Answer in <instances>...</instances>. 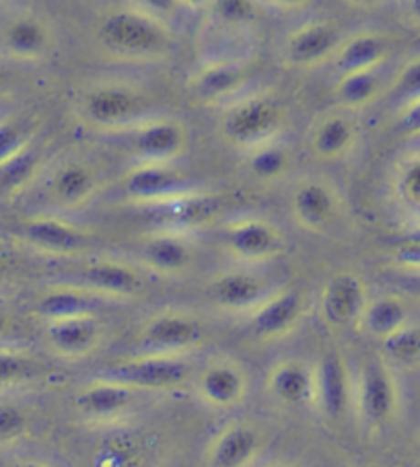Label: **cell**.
<instances>
[{
  "instance_id": "1",
  "label": "cell",
  "mask_w": 420,
  "mask_h": 467,
  "mask_svg": "<svg viewBox=\"0 0 420 467\" xmlns=\"http://www.w3.org/2000/svg\"><path fill=\"white\" fill-rule=\"evenodd\" d=\"M97 44L114 58L155 60L172 50L173 27L136 3L103 15L97 23Z\"/></svg>"
},
{
  "instance_id": "2",
  "label": "cell",
  "mask_w": 420,
  "mask_h": 467,
  "mask_svg": "<svg viewBox=\"0 0 420 467\" xmlns=\"http://www.w3.org/2000/svg\"><path fill=\"white\" fill-rule=\"evenodd\" d=\"M402 391L395 368L382 354H369L354 370L352 416L369 434H379L398 420Z\"/></svg>"
},
{
  "instance_id": "3",
  "label": "cell",
  "mask_w": 420,
  "mask_h": 467,
  "mask_svg": "<svg viewBox=\"0 0 420 467\" xmlns=\"http://www.w3.org/2000/svg\"><path fill=\"white\" fill-rule=\"evenodd\" d=\"M196 367L190 357L159 352H134L101 370V377L128 385L142 396L175 393L192 388Z\"/></svg>"
},
{
  "instance_id": "4",
  "label": "cell",
  "mask_w": 420,
  "mask_h": 467,
  "mask_svg": "<svg viewBox=\"0 0 420 467\" xmlns=\"http://www.w3.org/2000/svg\"><path fill=\"white\" fill-rule=\"evenodd\" d=\"M285 119L287 109L277 98L268 93H252L223 108L219 132L233 147L247 150L280 136Z\"/></svg>"
},
{
  "instance_id": "5",
  "label": "cell",
  "mask_w": 420,
  "mask_h": 467,
  "mask_svg": "<svg viewBox=\"0 0 420 467\" xmlns=\"http://www.w3.org/2000/svg\"><path fill=\"white\" fill-rule=\"evenodd\" d=\"M208 340L205 321L184 309L152 313L136 332V352H159L190 357Z\"/></svg>"
},
{
  "instance_id": "6",
  "label": "cell",
  "mask_w": 420,
  "mask_h": 467,
  "mask_svg": "<svg viewBox=\"0 0 420 467\" xmlns=\"http://www.w3.org/2000/svg\"><path fill=\"white\" fill-rule=\"evenodd\" d=\"M354 370L344 352L328 350L313 362V408L330 426H341L352 414Z\"/></svg>"
},
{
  "instance_id": "7",
  "label": "cell",
  "mask_w": 420,
  "mask_h": 467,
  "mask_svg": "<svg viewBox=\"0 0 420 467\" xmlns=\"http://www.w3.org/2000/svg\"><path fill=\"white\" fill-rule=\"evenodd\" d=\"M223 252L244 265L268 264L287 252L285 231L266 216H239L225 223L221 233Z\"/></svg>"
},
{
  "instance_id": "8",
  "label": "cell",
  "mask_w": 420,
  "mask_h": 467,
  "mask_svg": "<svg viewBox=\"0 0 420 467\" xmlns=\"http://www.w3.org/2000/svg\"><path fill=\"white\" fill-rule=\"evenodd\" d=\"M252 379L246 365L233 357H213L196 368L192 391L213 412H236L246 404Z\"/></svg>"
},
{
  "instance_id": "9",
  "label": "cell",
  "mask_w": 420,
  "mask_h": 467,
  "mask_svg": "<svg viewBox=\"0 0 420 467\" xmlns=\"http://www.w3.org/2000/svg\"><path fill=\"white\" fill-rule=\"evenodd\" d=\"M310 311V296L299 286H278L249 313L247 332L260 344H274L293 336Z\"/></svg>"
},
{
  "instance_id": "10",
  "label": "cell",
  "mask_w": 420,
  "mask_h": 467,
  "mask_svg": "<svg viewBox=\"0 0 420 467\" xmlns=\"http://www.w3.org/2000/svg\"><path fill=\"white\" fill-rule=\"evenodd\" d=\"M151 101L147 93L132 85L105 83L97 85L85 95L83 116L89 124L105 130H128L147 119Z\"/></svg>"
},
{
  "instance_id": "11",
  "label": "cell",
  "mask_w": 420,
  "mask_h": 467,
  "mask_svg": "<svg viewBox=\"0 0 420 467\" xmlns=\"http://www.w3.org/2000/svg\"><path fill=\"white\" fill-rule=\"evenodd\" d=\"M141 398L142 393L128 385L95 375L77 389L72 404L80 420L97 426H114L136 412Z\"/></svg>"
},
{
  "instance_id": "12",
  "label": "cell",
  "mask_w": 420,
  "mask_h": 467,
  "mask_svg": "<svg viewBox=\"0 0 420 467\" xmlns=\"http://www.w3.org/2000/svg\"><path fill=\"white\" fill-rule=\"evenodd\" d=\"M75 283L95 299L108 301H132L147 288V278L141 265L114 255L87 260L77 272Z\"/></svg>"
},
{
  "instance_id": "13",
  "label": "cell",
  "mask_w": 420,
  "mask_h": 467,
  "mask_svg": "<svg viewBox=\"0 0 420 467\" xmlns=\"http://www.w3.org/2000/svg\"><path fill=\"white\" fill-rule=\"evenodd\" d=\"M196 185L188 173L175 163H151V161H134L122 175V194L128 202L147 208L157 206L165 200L184 194Z\"/></svg>"
},
{
  "instance_id": "14",
  "label": "cell",
  "mask_w": 420,
  "mask_h": 467,
  "mask_svg": "<svg viewBox=\"0 0 420 467\" xmlns=\"http://www.w3.org/2000/svg\"><path fill=\"white\" fill-rule=\"evenodd\" d=\"M136 262L155 276L177 278L196 268L198 249L188 233L157 227L139 239Z\"/></svg>"
},
{
  "instance_id": "15",
  "label": "cell",
  "mask_w": 420,
  "mask_h": 467,
  "mask_svg": "<svg viewBox=\"0 0 420 467\" xmlns=\"http://www.w3.org/2000/svg\"><path fill=\"white\" fill-rule=\"evenodd\" d=\"M128 149L134 161L177 163L190 149V130L182 119L147 118L126 130Z\"/></svg>"
},
{
  "instance_id": "16",
  "label": "cell",
  "mask_w": 420,
  "mask_h": 467,
  "mask_svg": "<svg viewBox=\"0 0 420 467\" xmlns=\"http://www.w3.org/2000/svg\"><path fill=\"white\" fill-rule=\"evenodd\" d=\"M21 239L47 257H79L91 247L93 233L58 214H34L21 223Z\"/></svg>"
},
{
  "instance_id": "17",
  "label": "cell",
  "mask_w": 420,
  "mask_h": 467,
  "mask_svg": "<svg viewBox=\"0 0 420 467\" xmlns=\"http://www.w3.org/2000/svg\"><path fill=\"white\" fill-rule=\"evenodd\" d=\"M369 301V286L357 272H338L321 286L318 299L320 324L328 332H346L357 327Z\"/></svg>"
},
{
  "instance_id": "18",
  "label": "cell",
  "mask_w": 420,
  "mask_h": 467,
  "mask_svg": "<svg viewBox=\"0 0 420 467\" xmlns=\"http://www.w3.org/2000/svg\"><path fill=\"white\" fill-rule=\"evenodd\" d=\"M290 216L303 231L326 235L342 216L341 194L324 177H305L290 194Z\"/></svg>"
},
{
  "instance_id": "19",
  "label": "cell",
  "mask_w": 420,
  "mask_h": 467,
  "mask_svg": "<svg viewBox=\"0 0 420 467\" xmlns=\"http://www.w3.org/2000/svg\"><path fill=\"white\" fill-rule=\"evenodd\" d=\"M223 198L215 192L192 188L172 200L147 208L159 227L182 231L192 235L194 231L206 229L215 224L223 214Z\"/></svg>"
},
{
  "instance_id": "20",
  "label": "cell",
  "mask_w": 420,
  "mask_h": 467,
  "mask_svg": "<svg viewBox=\"0 0 420 467\" xmlns=\"http://www.w3.org/2000/svg\"><path fill=\"white\" fill-rule=\"evenodd\" d=\"M266 432L247 420H233L210 437L205 459L208 467H254L264 455Z\"/></svg>"
},
{
  "instance_id": "21",
  "label": "cell",
  "mask_w": 420,
  "mask_h": 467,
  "mask_svg": "<svg viewBox=\"0 0 420 467\" xmlns=\"http://www.w3.org/2000/svg\"><path fill=\"white\" fill-rule=\"evenodd\" d=\"M44 340L52 354L64 360H85L101 348L105 326L95 311L46 321Z\"/></svg>"
},
{
  "instance_id": "22",
  "label": "cell",
  "mask_w": 420,
  "mask_h": 467,
  "mask_svg": "<svg viewBox=\"0 0 420 467\" xmlns=\"http://www.w3.org/2000/svg\"><path fill=\"white\" fill-rule=\"evenodd\" d=\"M270 291L272 288L264 274L247 265L219 272L206 288L208 299L215 307L233 316H249Z\"/></svg>"
},
{
  "instance_id": "23",
  "label": "cell",
  "mask_w": 420,
  "mask_h": 467,
  "mask_svg": "<svg viewBox=\"0 0 420 467\" xmlns=\"http://www.w3.org/2000/svg\"><path fill=\"white\" fill-rule=\"evenodd\" d=\"M342 39V31L334 21H305L287 36L285 58L297 68H318L334 60Z\"/></svg>"
},
{
  "instance_id": "24",
  "label": "cell",
  "mask_w": 420,
  "mask_h": 467,
  "mask_svg": "<svg viewBox=\"0 0 420 467\" xmlns=\"http://www.w3.org/2000/svg\"><path fill=\"white\" fill-rule=\"evenodd\" d=\"M254 70L247 62L210 60L200 67L188 80L190 95L205 106L237 99V95L249 85Z\"/></svg>"
},
{
  "instance_id": "25",
  "label": "cell",
  "mask_w": 420,
  "mask_h": 467,
  "mask_svg": "<svg viewBox=\"0 0 420 467\" xmlns=\"http://www.w3.org/2000/svg\"><path fill=\"white\" fill-rule=\"evenodd\" d=\"M361 139L359 124L349 111L334 109L315 119L307 132V149L315 161L336 163L349 157Z\"/></svg>"
},
{
  "instance_id": "26",
  "label": "cell",
  "mask_w": 420,
  "mask_h": 467,
  "mask_svg": "<svg viewBox=\"0 0 420 467\" xmlns=\"http://www.w3.org/2000/svg\"><path fill=\"white\" fill-rule=\"evenodd\" d=\"M101 188V175L85 159H68L54 169L47 180V196L62 211L87 206Z\"/></svg>"
},
{
  "instance_id": "27",
  "label": "cell",
  "mask_w": 420,
  "mask_h": 467,
  "mask_svg": "<svg viewBox=\"0 0 420 467\" xmlns=\"http://www.w3.org/2000/svg\"><path fill=\"white\" fill-rule=\"evenodd\" d=\"M266 391L280 408H313V365L297 357L277 360L266 373Z\"/></svg>"
},
{
  "instance_id": "28",
  "label": "cell",
  "mask_w": 420,
  "mask_h": 467,
  "mask_svg": "<svg viewBox=\"0 0 420 467\" xmlns=\"http://www.w3.org/2000/svg\"><path fill=\"white\" fill-rule=\"evenodd\" d=\"M6 52L19 60H37L54 46V31L44 17L36 13H19L3 29Z\"/></svg>"
},
{
  "instance_id": "29",
  "label": "cell",
  "mask_w": 420,
  "mask_h": 467,
  "mask_svg": "<svg viewBox=\"0 0 420 467\" xmlns=\"http://www.w3.org/2000/svg\"><path fill=\"white\" fill-rule=\"evenodd\" d=\"M410 319V307L402 295L395 293H383L377 296H369V301L362 309L357 332L371 337V340L383 342L392 334L398 332L400 327L408 324Z\"/></svg>"
},
{
  "instance_id": "30",
  "label": "cell",
  "mask_w": 420,
  "mask_h": 467,
  "mask_svg": "<svg viewBox=\"0 0 420 467\" xmlns=\"http://www.w3.org/2000/svg\"><path fill=\"white\" fill-rule=\"evenodd\" d=\"M387 56H390V42L379 31L362 29L344 36L332 62L336 70L344 75V72L382 68Z\"/></svg>"
},
{
  "instance_id": "31",
  "label": "cell",
  "mask_w": 420,
  "mask_h": 467,
  "mask_svg": "<svg viewBox=\"0 0 420 467\" xmlns=\"http://www.w3.org/2000/svg\"><path fill=\"white\" fill-rule=\"evenodd\" d=\"M387 87H390V83H385L382 68L357 70L344 72V75L338 77L332 93L338 109L357 114V111L373 108L387 93Z\"/></svg>"
},
{
  "instance_id": "32",
  "label": "cell",
  "mask_w": 420,
  "mask_h": 467,
  "mask_svg": "<svg viewBox=\"0 0 420 467\" xmlns=\"http://www.w3.org/2000/svg\"><path fill=\"white\" fill-rule=\"evenodd\" d=\"M246 169L257 183H280L295 169V152L277 136L246 150Z\"/></svg>"
},
{
  "instance_id": "33",
  "label": "cell",
  "mask_w": 420,
  "mask_h": 467,
  "mask_svg": "<svg viewBox=\"0 0 420 467\" xmlns=\"http://www.w3.org/2000/svg\"><path fill=\"white\" fill-rule=\"evenodd\" d=\"M95 296L89 295L77 283L52 285L37 296L36 313L46 324V321L80 316V313H91L95 311Z\"/></svg>"
},
{
  "instance_id": "34",
  "label": "cell",
  "mask_w": 420,
  "mask_h": 467,
  "mask_svg": "<svg viewBox=\"0 0 420 467\" xmlns=\"http://www.w3.org/2000/svg\"><path fill=\"white\" fill-rule=\"evenodd\" d=\"M42 373L44 365L34 354L19 348H9V346H0V391L34 383L42 377Z\"/></svg>"
},
{
  "instance_id": "35",
  "label": "cell",
  "mask_w": 420,
  "mask_h": 467,
  "mask_svg": "<svg viewBox=\"0 0 420 467\" xmlns=\"http://www.w3.org/2000/svg\"><path fill=\"white\" fill-rule=\"evenodd\" d=\"M44 167V152L31 142L26 150L0 167V192L17 194L36 180Z\"/></svg>"
},
{
  "instance_id": "36",
  "label": "cell",
  "mask_w": 420,
  "mask_h": 467,
  "mask_svg": "<svg viewBox=\"0 0 420 467\" xmlns=\"http://www.w3.org/2000/svg\"><path fill=\"white\" fill-rule=\"evenodd\" d=\"M149 449L139 437H111L97 451L93 467H149Z\"/></svg>"
},
{
  "instance_id": "37",
  "label": "cell",
  "mask_w": 420,
  "mask_h": 467,
  "mask_svg": "<svg viewBox=\"0 0 420 467\" xmlns=\"http://www.w3.org/2000/svg\"><path fill=\"white\" fill-rule=\"evenodd\" d=\"M382 357L390 365L408 368L420 367V324L408 321L398 332L382 342Z\"/></svg>"
},
{
  "instance_id": "38",
  "label": "cell",
  "mask_w": 420,
  "mask_h": 467,
  "mask_svg": "<svg viewBox=\"0 0 420 467\" xmlns=\"http://www.w3.org/2000/svg\"><path fill=\"white\" fill-rule=\"evenodd\" d=\"M394 192L402 206L420 214V152L406 157L395 169Z\"/></svg>"
},
{
  "instance_id": "39",
  "label": "cell",
  "mask_w": 420,
  "mask_h": 467,
  "mask_svg": "<svg viewBox=\"0 0 420 467\" xmlns=\"http://www.w3.org/2000/svg\"><path fill=\"white\" fill-rule=\"evenodd\" d=\"M34 142L29 126L19 118H0V167Z\"/></svg>"
},
{
  "instance_id": "40",
  "label": "cell",
  "mask_w": 420,
  "mask_h": 467,
  "mask_svg": "<svg viewBox=\"0 0 420 467\" xmlns=\"http://www.w3.org/2000/svg\"><path fill=\"white\" fill-rule=\"evenodd\" d=\"M210 13L221 27H246L256 19L257 6L249 0H219L210 5Z\"/></svg>"
},
{
  "instance_id": "41",
  "label": "cell",
  "mask_w": 420,
  "mask_h": 467,
  "mask_svg": "<svg viewBox=\"0 0 420 467\" xmlns=\"http://www.w3.org/2000/svg\"><path fill=\"white\" fill-rule=\"evenodd\" d=\"M387 93L394 99H398L400 106L410 99L420 98V56L408 60L395 72L390 80V87H387Z\"/></svg>"
},
{
  "instance_id": "42",
  "label": "cell",
  "mask_w": 420,
  "mask_h": 467,
  "mask_svg": "<svg viewBox=\"0 0 420 467\" xmlns=\"http://www.w3.org/2000/svg\"><path fill=\"white\" fill-rule=\"evenodd\" d=\"M29 416L26 410L17 404H0V447L13 445V442L27 437Z\"/></svg>"
},
{
  "instance_id": "43",
  "label": "cell",
  "mask_w": 420,
  "mask_h": 467,
  "mask_svg": "<svg viewBox=\"0 0 420 467\" xmlns=\"http://www.w3.org/2000/svg\"><path fill=\"white\" fill-rule=\"evenodd\" d=\"M394 262L408 272H420V223L400 237L394 252Z\"/></svg>"
},
{
  "instance_id": "44",
  "label": "cell",
  "mask_w": 420,
  "mask_h": 467,
  "mask_svg": "<svg viewBox=\"0 0 420 467\" xmlns=\"http://www.w3.org/2000/svg\"><path fill=\"white\" fill-rule=\"evenodd\" d=\"M395 124H398V130L404 134H420V98L402 103Z\"/></svg>"
},
{
  "instance_id": "45",
  "label": "cell",
  "mask_w": 420,
  "mask_h": 467,
  "mask_svg": "<svg viewBox=\"0 0 420 467\" xmlns=\"http://www.w3.org/2000/svg\"><path fill=\"white\" fill-rule=\"evenodd\" d=\"M13 327L15 321L11 317V313L0 305V340H5V337L13 332Z\"/></svg>"
},
{
  "instance_id": "46",
  "label": "cell",
  "mask_w": 420,
  "mask_h": 467,
  "mask_svg": "<svg viewBox=\"0 0 420 467\" xmlns=\"http://www.w3.org/2000/svg\"><path fill=\"white\" fill-rule=\"evenodd\" d=\"M406 288H408V293L410 295H415L416 299L420 301V272H410V276L406 278Z\"/></svg>"
},
{
  "instance_id": "47",
  "label": "cell",
  "mask_w": 420,
  "mask_h": 467,
  "mask_svg": "<svg viewBox=\"0 0 420 467\" xmlns=\"http://www.w3.org/2000/svg\"><path fill=\"white\" fill-rule=\"evenodd\" d=\"M406 15L412 23L420 26V0H412V3L406 5Z\"/></svg>"
},
{
  "instance_id": "48",
  "label": "cell",
  "mask_w": 420,
  "mask_h": 467,
  "mask_svg": "<svg viewBox=\"0 0 420 467\" xmlns=\"http://www.w3.org/2000/svg\"><path fill=\"white\" fill-rule=\"evenodd\" d=\"M9 467H52L44 462H37V459H19V462L11 463Z\"/></svg>"
},
{
  "instance_id": "49",
  "label": "cell",
  "mask_w": 420,
  "mask_h": 467,
  "mask_svg": "<svg viewBox=\"0 0 420 467\" xmlns=\"http://www.w3.org/2000/svg\"><path fill=\"white\" fill-rule=\"evenodd\" d=\"M9 264H11V255L6 254V249L3 245H0V274L9 270Z\"/></svg>"
},
{
  "instance_id": "50",
  "label": "cell",
  "mask_w": 420,
  "mask_h": 467,
  "mask_svg": "<svg viewBox=\"0 0 420 467\" xmlns=\"http://www.w3.org/2000/svg\"><path fill=\"white\" fill-rule=\"evenodd\" d=\"M264 467H305L303 463H297V462H274V463H268Z\"/></svg>"
},
{
  "instance_id": "51",
  "label": "cell",
  "mask_w": 420,
  "mask_h": 467,
  "mask_svg": "<svg viewBox=\"0 0 420 467\" xmlns=\"http://www.w3.org/2000/svg\"><path fill=\"white\" fill-rule=\"evenodd\" d=\"M5 80H6V72H5L3 67H0V87L5 85Z\"/></svg>"
},
{
  "instance_id": "52",
  "label": "cell",
  "mask_w": 420,
  "mask_h": 467,
  "mask_svg": "<svg viewBox=\"0 0 420 467\" xmlns=\"http://www.w3.org/2000/svg\"><path fill=\"white\" fill-rule=\"evenodd\" d=\"M416 451H418V455H420V434H418V439H416Z\"/></svg>"
},
{
  "instance_id": "53",
  "label": "cell",
  "mask_w": 420,
  "mask_h": 467,
  "mask_svg": "<svg viewBox=\"0 0 420 467\" xmlns=\"http://www.w3.org/2000/svg\"><path fill=\"white\" fill-rule=\"evenodd\" d=\"M359 467H379V465H375V463H365V465H359Z\"/></svg>"
},
{
  "instance_id": "54",
  "label": "cell",
  "mask_w": 420,
  "mask_h": 467,
  "mask_svg": "<svg viewBox=\"0 0 420 467\" xmlns=\"http://www.w3.org/2000/svg\"><path fill=\"white\" fill-rule=\"evenodd\" d=\"M418 370H420V367H418Z\"/></svg>"
}]
</instances>
